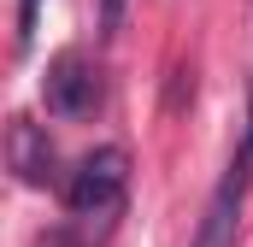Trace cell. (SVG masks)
I'll return each mask as SVG.
<instances>
[{
    "instance_id": "cell-1",
    "label": "cell",
    "mask_w": 253,
    "mask_h": 247,
    "mask_svg": "<svg viewBox=\"0 0 253 247\" xmlns=\"http://www.w3.org/2000/svg\"><path fill=\"white\" fill-rule=\"evenodd\" d=\"M124 183H129V153L124 147H94L77 159V171L65 177V206L77 218H106L118 200H124Z\"/></svg>"
},
{
    "instance_id": "cell-2",
    "label": "cell",
    "mask_w": 253,
    "mask_h": 247,
    "mask_svg": "<svg viewBox=\"0 0 253 247\" xmlns=\"http://www.w3.org/2000/svg\"><path fill=\"white\" fill-rule=\"evenodd\" d=\"M42 100H47V112L65 124H83L100 112V100H106V82H100V65L83 59V53H59V59L47 65V82H42Z\"/></svg>"
},
{
    "instance_id": "cell-3",
    "label": "cell",
    "mask_w": 253,
    "mask_h": 247,
    "mask_svg": "<svg viewBox=\"0 0 253 247\" xmlns=\"http://www.w3.org/2000/svg\"><path fill=\"white\" fill-rule=\"evenodd\" d=\"M248 171H253V141L242 135V147H236V159H230L224 183L212 188V200H206V218H200V230H194V242H189V247H236L242 200H248Z\"/></svg>"
},
{
    "instance_id": "cell-4",
    "label": "cell",
    "mask_w": 253,
    "mask_h": 247,
    "mask_svg": "<svg viewBox=\"0 0 253 247\" xmlns=\"http://www.w3.org/2000/svg\"><path fill=\"white\" fill-rule=\"evenodd\" d=\"M6 165H12V177L24 188H47L53 183V141H47V129L30 118H12L6 124Z\"/></svg>"
},
{
    "instance_id": "cell-5",
    "label": "cell",
    "mask_w": 253,
    "mask_h": 247,
    "mask_svg": "<svg viewBox=\"0 0 253 247\" xmlns=\"http://www.w3.org/2000/svg\"><path fill=\"white\" fill-rule=\"evenodd\" d=\"M94 12H100V36L112 41V36L124 30V12H129V0H94Z\"/></svg>"
},
{
    "instance_id": "cell-6",
    "label": "cell",
    "mask_w": 253,
    "mask_h": 247,
    "mask_svg": "<svg viewBox=\"0 0 253 247\" xmlns=\"http://www.w3.org/2000/svg\"><path fill=\"white\" fill-rule=\"evenodd\" d=\"M36 6H42V0H24V6H18V41H24V47H30V36H36Z\"/></svg>"
},
{
    "instance_id": "cell-7",
    "label": "cell",
    "mask_w": 253,
    "mask_h": 247,
    "mask_svg": "<svg viewBox=\"0 0 253 247\" xmlns=\"http://www.w3.org/2000/svg\"><path fill=\"white\" fill-rule=\"evenodd\" d=\"M248 141H253V112H248Z\"/></svg>"
}]
</instances>
